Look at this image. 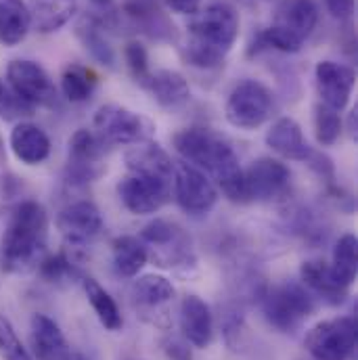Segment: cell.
I'll list each match as a JSON object with an SVG mask.
<instances>
[{
  "instance_id": "37",
  "label": "cell",
  "mask_w": 358,
  "mask_h": 360,
  "mask_svg": "<svg viewBox=\"0 0 358 360\" xmlns=\"http://www.w3.org/2000/svg\"><path fill=\"white\" fill-rule=\"evenodd\" d=\"M124 61H126V68H128L130 76L143 86L147 82L149 74H151V70H149V53H147L145 44L139 42V40L128 42L126 49H124Z\"/></svg>"
},
{
  "instance_id": "17",
  "label": "cell",
  "mask_w": 358,
  "mask_h": 360,
  "mask_svg": "<svg viewBox=\"0 0 358 360\" xmlns=\"http://www.w3.org/2000/svg\"><path fill=\"white\" fill-rule=\"evenodd\" d=\"M120 15L153 40L174 38V25L162 11L160 0H124Z\"/></svg>"
},
{
  "instance_id": "9",
  "label": "cell",
  "mask_w": 358,
  "mask_h": 360,
  "mask_svg": "<svg viewBox=\"0 0 358 360\" xmlns=\"http://www.w3.org/2000/svg\"><path fill=\"white\" fill-rule=\"evenodd\" d=\"M105 145L101 139L87 128L76 130L68 143V164L65 180L72 186H87L105 172Z\"/></svg>"
},
{
  "instance_id": "15",
  "label": "cell",
  "mask_w": 358,
  "mask_h": 360,
  "mask_svg": "<svg viewBox=\"0 0 358 360\" xmlns=\"http://www.w3.org/2000/svg\"><path fill=\"white\" fill-rule=\"evenodd\" d=\"M314 80H317V92L323 105L340 113L350 105L352 92L357 86V72L350 65L323 59L314 68Z\"/></svg>"
},
{
  "instance_id": "26",
  "label": "cell",
  "mask_w": 358,
  "mask_h": 360,
  "mask_svg": "<svg viewBox=\"0 0 358 360\" xmlns=\"http://www.w3.org/2000/svg\"><path fill=\"white\" fill-rule=\"evenodd\" d=\"M74 32H76V38L80 40V44L84 46V51L98 65H103L107 70H115V63H117L115 51H113V46L109 44V40L105 36L103 23L92 13L78 19Z\"/></svg>"
},
{
  "instance_id": "21",
  "label": "cell",
  "mask_w": 358,
  "mask_h": 360,
  "mask_svg": "<svg viewBox=\"0 0 358 360\" xmlns=\"http://www.w3.org/2000/svg\"><path fill=\"white\" fill-rule=\"evenodd\" d=\"M8 147L13 155L25 166H40L51 158V139L49 134L32 124V122H17L8 136Z\"/></svg>"
},
{
  "instance_id": "16",
  "label": "cell",
  "mask_w": 358,
  "mask_h": 360,
  "mask_svg": "<svg viewBox=\"0 0 358 360\" xmlns=\"http://www.w3.org/2000/svg\"><path fill=\"white\" fill-rule=\"evenodd\" d=\"M180 331L184 340L199 350L210 348L214 340V314L205 300L188 293L180 302Z\"/></svg>"
},
{
  "instance_id": "2",
  "label": "cell",
  "mask_w": 358,
  "mask_h": 360,
  "mask_svg": "<svg viewBox=\"0 0 358 360\" xmlns=\"http://www.w3.org/2000/svg\"><path fill=\"white\" fill-rule=\"evenodd\" d=\"M49 214L34 199L19 201L0 237V269L8 274H27L46 258Z\"/></svg>"
},
{
  "instance_id": "38",
  "label": "cell",
  "mask_w": 358,
  "mask_h": 360,
  "mask_svg": "<svg viewBox=\"0 0 358 360\" xmlns=\"http://www.w3.org/2000/svg\"><path fill=\"white\" fill-rule=\"evenodd\" d=\"M304 164H308V168H310L312 172H317L321 179L333 180V162H331L323 151L312 149V153L308 155V160H306Z\"/></svg>"
},
{
  "instance_id": "24",
  "label": "cell",
  "mask_w": 358,
  "mask_h": 360,
  "mask_svg": "<svg viewBox=\"0 0 358 360\" xmlns=\"http://www.w3.org/2000/svg\"><path fill=\"white\" fill-rule=\"evenodd\" d=\"M153 101L164 109H179L191 98V86L186 78L177 70H158L151 72L147 82L143 84Z\"/></svg>"
},
{
  "instance_id": "25",
  "label": "cell",
  "mask_w": 358,
  "mask_h": 360,
  "mask_svg": "<svg viewBox=\"0 0 358 360\" xmlns=\"http://www.w3.org/2000/svg\"><path fill=\"white\" fill-rule=\"evenodd\" d=\"M300 283L312 293L319 295L329 306H340L348 297V289H344L331 274L329 264L323 260H306L300 266Z\"/></svg>"
},
{
  "instance_id": "11",
  "label": "cell",
  "mask_w": 358,
  "mask_h": 360,
  "mask_svg": "<svg viewBox=\"0 0 358 360\" xmlns=\"http://www.w3.org/2000/svg\"><path fill=\"white\" fill-rule=\"evenodd\" d=\"M117 197L122 205L134 216H151L160 212L172 197V182L143 174H128L120 179Z\"/></svg>"
},
{
  "instance_id": "41",
  "label": "cell",
  "mask_w": 358,
  "mask_h": 360,
  "mask_svg": "<svg viewBox=\"0 0 358 360\" xmlns=\"http://www.w3.org/2000/svg\"><path fill=\"white\" fill-rule=\"evenodd\" d=\"M166 354L170 360H191V352L186 350V346L177 342V340L166 344Z\"/></svg>"
},
{
  "instance_id": "42",
  "label": "cell",
  "mask_w": 358,
  "mask_h": 360,
  "mask_svg": "<svg viewBox=\"0 0 358 360\" xmlns=\"http://www.w3.org/2000/svg\"><path fill=\"white\" fill-rule=\"evenodd\" d=\"M57 360H89V359H87V356H82V354H74V352H68V354L59 356Z\"/></svg>"
},
{
  "instance_id": "8",
  "label": "cell",
  "mask_w": 358,
  "mask_h": 360,
  "mask_svg": "<svg viewBox=\"0 0 358 360\" xmlns=\"http://www.w3.org/2000/svg\"><path fill=\"white\" fill-rule=\"evenodd\" d=\"M357 319L335 316L310 327L304 346L314 360H350L357 352Z\"/></svg>"
},
{
  "instance_id": "13",
  "label": "cell",
  "mask_w": 358,
  "mask_h": 360,
  "mask_svg": "<svg viewBox=\"0 0 358 360\" xmlns=\"http://www.w3.org/2000/svg\"><path fill=\"white\" fill-rule=\"evenodd\" d=\"M57 229L63 235L65 243L70 248H87L89 243H92L105 226L103 214L101 210L89 201H74L70 205H65L59 214H57Z\"/></svg>"
},
{
  "instance_id": "33",
  "label": "cell",
  "mask_w": 358,
  "mask_h": 360,
  "mask_svg": "<svg viewBox=\"0 0 358 360\" xmlns=\"http://www.w3.org/2000/svg\"><path fill=\"white\" fill-rule=\"evenodd\" d=\"M96 84H98L96 74L80 63H70L61 74V92L70 103L90 101L96 90Z\"/></svg>"
},
{
  "instance_id": "19",
  "label": "cell",
  "mask_w": 358,
  "mask_h": 360,
  "mask_svg": "<svg viewBox=\"0 0 358 360\" xmlns=\"http://www.w3.org/2000/svg\"><path fill=\"white\" fill-rule=\"evenodd\" d=\"M174 283L168 276L155 272L139 276L130 287L132 304L139 312H143V316L151 312H160V316H166L164 308L174 300Z\"/></svg>"
},
{
  "instance_id": "12",
  "label": "cell",
  "mask_w": 358,
  "mask_h": 360,
  "mask_svg": "<svg viewBox=\"0 0 358 360\" xmlns=\"http://www.w3.org/2000/svg\"><path fill=\"white\" fill-rule=\"evenodd\" d=\"M6 82L32 107H55L59 96L46 70L30 59H15L6 68Z\"/></svg>"
},
{
  "instance_id": "22",
  "label": "cell",
  "mask_w": 358,
  "mask_h": 360,
  "mask_svg": "<svg viewBox=\"0 0 358 360\" xmlns=\"http://www.w3.org/2000/svg\"><path fill=\"white\" fill-rule=\"evenodd\" d=\"M272 25L306 42L319 25V6L314 0H281L274 8Z\"/></svg>"
},
{
  "instance_id": "29",
  "label": "cell",
  "mask_w": 358,
  "mask_h": 360,
  "mask_svg": "<svg viewBox=\"0 0 358 360\" xmlns=\"http://www.w3.org/2000/svg\"><path fill=\"white\" fill-rule=\"evenodd\" d=\"M32 27L27 2L0 0V42L4 46H17L25 40Z\"/></svg>"
},
{
  "instance_id": "3",
  "label": "cell",
  "mask_w": 358,
  "mask_h": 360,
  "mask_svg": "<svg viewBox=\"0 0 358 360\" xmlns=\"http://www.w3.org/2000/svg\"><path fill=\"white\" fill-rule=\"evenodd\" d=\"M241 19L235 6L226 2H212L191 15L188 40L182 57L197 70H216L224 63L239 38Z\"/></svg>"
},
{
  "instance_id": "32",
  "label": "cell",
  "mask_w": 358,
  "mask_h": 360,
  "mask_svg": "<svg viewBox=\"0 0 358 360\" xmlns=\"http://www.w3.org/2000/svg\"><path fill=\"white\" fill-rule=\"evenodd\" d=\"M70 248V245H68ZM76 250L78 248H70V250H63L55 256H49L40 262L38 272L40 276L46 281V283H53V285H63V283H72L76 278H84L82 276V269H80V262H78V256H76Z\"/></svg>"
},
{
  "instance_id": "31",
  "label": "cell",
  "mask_w": 358,
  "mask_h": 360,
  "mask_svg": "<svg viewBox=\"0 0 358 360\" xmlns=\"http://www.w3.org/2000/svg\"><path fill=\"white\" fill-rule=\"evenodd\" d=\"M357 235H352V233L342 235V237L335 241V248H333V258H331L329 270H331L333 278H335L344 289H350L352 283L357 281Z\"/></svg>"
},
{
  "instance_id": "10",
  "label": "cell",
  "mask_w": 358,
  "mask_h": 360,
  "mask_svg": "<svg viewBox=\"0 0 358 360\" xmlns=\"http://www.w3.org/2000/svg\"><path fill=\"white\" fill-rule=\"evenodd\" d=\"M172 186L177 203L188 216H205L218 203V188L214 180L186 162L174 164Z\"/></svg>"
},
{
  "instance_id": "4",
  "label": "cell",
  "mask_w": 358,
  "mask_h": 360,
  "mask_svg": "<svg viewBox=\"0 0 358 360\" xmlns=\"http://www.w3.org/2000/svg\"><path fill=\"white\" fill-rule=\"evenodd\" d=\"M139 239L145 243L149 260H153L162 269L182 274L184 270L195 269L197 264L193 241L177 222L155 218L141 229Z\"/></svg>"
},
{
  "instance_id": "27",
  "label": "cell",
  "mask_w": 358,
  "mask_h": 360,
  "mask_svg": "<svg viewBox=\"0 0 358 360\" xmlns=\"http://www.w3.org/2000/svg\"><path fill=\"white\" fill-rule=\"evenodd\" d=\"M32 27L40 34H53L68 25L78 13V0H30Z\"/></svg>"
},
{
  "instance_id": "18",
  "label": "cell",
  "mask_w": 358,
  "mask_h": 360,
  "mask_svg": "<svg viewBox=\"0 0 358 360\" xmlns=\"http://www.w3.org/2000/svg\"><path fill=\"white\" fill-rule=\"evenodd\" d=\"M264 141H267V147L272 149L276 155H281L283 160L306 162L308 155L312 153V147L304 139V130H302L300 122L289 115L276 117L270 124Z\"/></svg>"
},
{
  "instance_id": "36",
  "label": "cell",
  "mask_w": 358,
  "mask_h": 360,
  "mask_svg": "<svg viewBox=\"0 0 358 360\" xmlns=\"http://www.w3.org/2000/svg\"><path fill=\"white\" fill-rule=\"evenodd\" d=\"M0 356L4 360H34L4 314H0Z\"/></svg>"
},
{
  "instance_id": "5",
  "label": "cell",
  "mask_w": 358,
  "mask_h": 360,
  "mask_svg": "<svg viewBox=\"0 0 358 360\" xmlns=\"http://www.w3.org/2000/svg\"><path fill=\"white\" fill-rule=\"evenodd\" d=\"M314 308V295L298 281H283L272 285L262 295L264 319L279 333L300 331L306 319L312 316Z\"/></svg>"
},
{
  "instance_id": "20",
  "label": "cell",
  "mask_w": 358,
  "mask_h": 360,
  "mask_svg": "<svg viewBox=\"0 0 358 360\" xmlns=\"http://www.w3.org/2000/svg\"><path fill=\"white\" fill-rule=\"evenodd\" d=\"M124 164L130 174H143L166 182H172L174 179V162L170 153L153 141L134 145L124 155Z\"/></svg>"
},
{
  "instance_id": "14",
  "label": "cell",
  "mask_w": 358,
  "mask_h": 360,
  "mask_svg": "<svg viewBox=\"0 0 358 360\" xmlns=\"http://www.w3.org/2000/svg\"><path fill=\"white\" fill-rule=\"evenodd\" d=\"M291 182L289 168L274 158H260L243 170L245 201H272L287 193Z\"/></svg>"
},
{
  "instance_id": "35",
  "label": "cell",
  "mask_w": 358,
  "mask_h": 360,
  "mask_svg": "<svg viewBox=\"0 0 358 360\" xmlns=\"http://www.w3.org/2000/svg\"><path fill=\"white\" fill-rule=\"evenodd\" d=\"M36 107L25 103L6 80H0V120L4 122H19L34 113Z\"/></svg>"
},
{
  "instance_id": "1",
  "label": "cell",
  "mask_w": 358,
  "mask_h": 360,
  "mask_svg": "<svg viewBox=\"0 0 358 360\" xmlns=\"http://www.w3.org/2000/svg\"><path fill=\"white\" fill-rule=\"evenodd\" d=\"M172 145L182 162L207 174L233 203H248L243 188V168L231 141L205 126H191L174 134Z\"/></svg>"
},
{
  "instance_id": "7",
  "label": "cell",
  "mask_w": 358,
  "mask_h": 360,
  "mask_svg": "<svg viewBox=\"0 0 358 360\" xmlns=\"http://www.w3.org/2000/svg\"><path fill=\"white\" fill-rule=\"evenodd\" d=\"M92 128L103 145H139L151 141L155 134V124L147 115L115 103L96 109Z\"/></svg>"
},
{
  "instance_id": "39",
  "label": "cell",
  "mask_w": 358,
  "mask_h": 360,
  "mask_svg": "<svg viewBox=\"0 0 358 360\" xmlns=\"http://www.w3.org/2000/svg\"><path fill=\"white\" fill-rule=\"evenodd\" d=\"M325 4L335 19H350L354 13V0H325Z\"/></svg>"
},
{
  "instance_id": "6",
  "label": "cell",
  "mask_w": 358,
  "mask_h": 360,
  "mask_svg": "<svg viewBox=\"0 0 358 360\" xmlns=\"http://www.w3.org/2000/svg\"><path fill=\"white\" fill-rule=\"evenodd\" d=\"M276 96L260 80H241L229 92L224 115L226 122L239 130H258L269 124L276 113Z\"/></svg>"
},
{
  "instance_id": "28",
  "label": "cell",
  "mask_w": 358,
  "mask_h": 360,
  "mask_svg": "<svg viewBox=\"0 0 358 360\" xmlns=\"http://www.w3.org/2000/svg\"><path fill=\"white\" fill-rule=\"evenodd\" d=\"M111 260L113 269L124 278H134L149 262V254L145 243L134 235H120L111 243Z\"/></svg>"
},
{
  "instance_id": "34",
  "label": "cell",
  "mask_w": 358,
  "mask_h": 360,
  "mask_svg": "<svg viewBox=\"0 0 358 360\" xmlns=\"http://www.w3.org/2000/svg\"><path fill=\"white\" fill-rule=\"evenodd\" d=\"M312 124H314V136H317V143L321 147H333L342 132H344V122H342V115L340 111L319 103L314 107V115H312Z\"/></svg>"
},
{
  "instance_id": "23",
  "label": "cell",
  "mask_w": 358,
  "mask_h": 360,
  "mask_svg": "<svg viewBox=\"0 0 358 360\" xmlns=\"http://www.w3.org/2000/svg\"><path fill=\"white\" fill-rule=\"evenodd\" d=\"M30 344L36 360H57L70 352L61 327L46 314H34L30 323Z\"/></svg>"
},
{
  "instance_id": "30",
  "label": "cell",
  "mask_w": 358,
  "mask_h": 360,
  "mask_svg": "<svg viewBox=\"0 0 358 360\" xmlns=\"http://www.w3.org/2000/svg\"><path fill=\"white\" fill-rule=\"evenodd\" d=\"M82 289L89 297L90 306L98 319V323L107 329V331H120L124 327V319L120 312L117 302L111 297V293L92 276H84L82 278Z\"/></svg>"
},
{
  "instance_id": "40",
  "label": "cell",
  "mask_w": 358,
  "mask_h": 360,
  "mask_svg": "<svg viewBox=\"0 0 358 360\" xmlns=\"http://www.w3.org/2000/svg\"><path fill=\"white\" fill-rule=\"evenodd\" d=\"M166 4L177 13V15H195L199 11L201 0H166Z\"/></svg>"
}]
</instances>
